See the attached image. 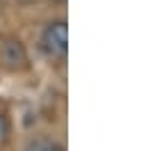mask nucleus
Masks as SVG:
<instances>
[{
    "label": "nucleus",
    "mask_w": 148,
    "mask_h": 151,
    "mask_svg": "<svg viewBox=\"0 0 148 151\" xmlns=\"http://www.w3.org/2000/svg\"><path fill=\"white\" fill-rule=\"evenodd\" d=\"M41 44L50 57H64L68 50V25L66 21H53L48 23L43 35H41Z\"/></svg>",
    "instance_id": "1"
},
{
    "label": "nucleus",
    "mask_w": 148,
    "mask_h": 151,
    "mask_svg": "<svg viewBox=\"0 0 148 151\" xmlns=\"http://www.w3.org/2000/svg\"><path fill=\"white\" fill-rule=\"evenodd\" d=\"M59 2H64V0H59Z\"/></svg>",
    "instance_id": "5"
},
{
    "label": "nucleus",
    "mask_w": 148,
    "mask_h": 151,
    "mask_svg": "<svg viewBox=\"0 0 148 151\" xmlns=\"http://www.w3.org/2000/svg\"><path fill=\"white\" fill-rule=\"evenodd\" d=\"M2 60L11 69H21V66H25V62H28V53H25V48H23L21 41H7L2 46Z\"/></svg>",
    "instance_id": "2"
},
{
    "label": "nucleus",
    "mask_w": 148,
    "mask_h": 151,
    "mask_svg": "<svg viewBox=\"0 0 148 151\" xmlns=\"http://www.w3.org/2000/svg\"><path fill=\"white\" fill-rule=\"evenodd\" d=\"M5 135H7V122H5V117L0 114V142L5 140Z\"/></svg>",
    "instance_id": "4"
},
{
    "label": "nucleus",
    "mask_w": 148,
    "mask_h": 151,
    "mask_svg": "<svg viewBox=\"0 0 148 151\" xmlns=\"http://www.w3.org/2000/svg\"><path fill=\"white\" fill-rule=\"evenodd\" d=\"M25 151H64V149L53 140H34Z\"/></svg>",
    "instance_id": "3"
}]
</instances>
